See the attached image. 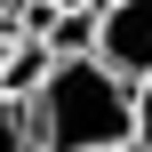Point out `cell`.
Instances as JSON below:
<instances>
[{
	"instance_id": "obj_1",
	"label": "cell",
	"mask_w": 152,
	"mask_h": 152,
	"mask_svg": "<svg viewBox=\"0 0 152 152\" xmlns=\"http://www.w3.org/2000/svg\"><path fill=\"white\" fill-rule=\"evenodd\" d=\"M32 152H128L136 136V104L104 64H56L48 88L24 104Z\"/></svg>"
},
{
	"instance_id": "obj_2",
	"label": "cell",
	"mask_w": 152,
	"mask_h": 152,
	"mask_svg": "<svg viewBox=\"0 0 152 152\" xmlns=\"http://www.w3.org/2000/svg\"><path fill=\"white\" fill-rule=\"evenodd\" d=\"M96 64L136 96L152 80V0H120V8H104V24H96Z\"/></svg>"
},
{
	"instance_id": "obj_3",
	"label": "cell",
	"mask_w": 152,
	"mask_h": 152,
	"mask_svg": "<svg viewBox=\"0 0 152 152\" xmlns=\"http://www.w3.org/2000/svg\"><path fill=\"white\" fill-rule=\"evenodd\" d=\"M48 72H56L48 40H16V48H8V64H0V96H8V104H32V96L48 88Z\"/></svg>"
},
{
	"instance_id": "obj_4",
	"label": "cell",
	"mask_w": 152,
	"mask_h": 152,
	"mask_svg": "<svg viewBox=\"0 0 152 152\" xmlns=\"http://www.w3.org/2000/svg\"><path fill=\"white\" fill-rule=\"evenodd\" d=\"M0 152H32V128H24V104L0 96Z\"/></svg>"
},
{
	"instance_id": "obj_5",
	"label": "cell",
	"mask_w": 152,
	"mask_h": 152,
	"mask_svg": "<svg viewBox=\"0 0 152 152\" xmlns=\"http://www.w3.org/2000/svg\"><path fill=\"white\" fill-rule=\"evenodd\" d=\"M128 104H136V136H128V152H152V80L128 96Z\"/></svg>"
},
{
	"instance_id": "obj_6",
	"label": "cell",
	"mask_w": 152,
	"mask_h": 152,
	"mask_svg": "<svg viewBox=\"0 0 152 152\" xmlns=\"http://www.w3.org/2000/svg\"><path fill=\"white\" fill-rule=\"evenodd\" d=\"M8 8H16V0H0V16H8Z\"/></svg>"
},
{
	"instance_id": "obj_7",
	"label": "cell",
	"mask_w": 152,
	"mask_h": 152,
	"mask_svg": "<svg viewBox=\"0 0 152 152\" xmlns=\"http://www.w3.org/2000/svg\"><path fill=\"white\" fill-rule=\"evenodd\" d=\"M48 8H56V0H48Z\"/></svg>"
}]
</instances>
